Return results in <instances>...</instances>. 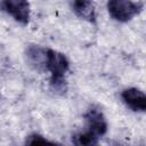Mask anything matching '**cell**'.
Instances as JSON below:
<instances>
[{"label": "cell", "mask_w": 146, "mask_h": 146, "mask_svg": "<svg viewBox=\"0 0 146 146\" xmlns=\"http://www.w3.org/2000/svg\"><path fill=\"white\" fill-rule=\"evenodd\" d=\"M26 144L29 145H35V144H55L54 141L51 140H48L47 138L40 136V135H36V133H33V135H30L27 138H26Z\"/></svg>", "instance_id": "9"}, {"label": "cell", "mask_w": 146, "mask_h": 146, "mask_svg": "<svg viewBox=\"0 0 146 146\" xmlns=\"http://www.w3.org/2000/svg\"><path fill=\"white\" fill-rule=\"evenodd\" d=\"M84 120L87 122V127L89 128V131L95 133L96 136H103L107 131V122L98 108H90L84 114Z\"/></svg>", "instance_id": "5"}, {"label": "cell", "mask_w": 146, "mask_h": 146, "mask_svg": "<svg viewBox=\"0 0 146 146\" xmlns=\"http://www.w3.org/2000/svg\"><path fill=\"white\" fill-rule=\"evenodd\" d=\"M71 7L76 16L90 23L96 22L95 5L91 0H70Z\"/></svg>", "instance_id": "7"}, {"label": "cell", "mask_w": 146, "mask_h": 146, "mask_svg": "<svg viewBox=\"0 0 146 146\" xmlns=\"http://www.w3.org/2000/svg\"><path fill=\"white\" fill-rule=\"evenodd\" d=\"M25 57L27 64L35 71H47V49L36 44H30L26 48Z\"/></svg>", "instance_id": "4"}, {"label": "cell", "mask_w": 146, "mask_h": 146, "mask_svg": "<svg viewBox=\"0 0 146 146\" xmlns=\"http://www.w3.org/2000/svg\"><path fill=\"white\" fill-rule=\"evenodd\" d=\"M1 10L7 11L23 25H26L30 21V5L27 0H3Z\"/></svg>", "instance_id": "3"}, {"label": "cell", "mask_w": 146, "mask_h": 146, "mask_svg": "<svg viewBox=\"0 0 146 146\" xmlns=\"http://www.w3.org/2000/svg\"><path fill=\"white\" fill-rule=\"evenodd\" d=\"M73 143L79 146H90V145H96L98 143V136L92 133L91 131L87 132H80L73 136L72 138Z\"/></svg>", "instance_id": "8"}, {"label": "cell", "mask_w": 146, "mask_h": 146, "mask_svg": "<svg viewBox=\"0 0 146 146\" xmlns=\"http://www.w3.org/2000/svg\"><path fill=\"white\" fill-rule=\"evenodd\" d=\"M122 100L124 104L135 112H145L146 110V96L137 88H129L123 90Z\"/></svg>", "instance_id": "6"}, {"label": "cell", "mask_w": 146, "mask_h": 146, "mask_svg": "<svg viewBox=\"0 0 146 146\" xmlns=\"http://www.w3.org/2000/svg\"><path fill=\"white\" fill-rule=\"evenodd\" d=\"M70 63L66 56L52 49H47V71L51 73L50 88L57 94H64L67 84L65 74L67 73Z\"/></svg>", "instance_id": "1"}, {"label": "cell", "mask_w": 146, "mask_h": 146, "mask_svg": "<svg viewBox=\"0 0 146 146\" xmlns=\"http://www.w3.org/2000/svg\"><path fill=\"white\" fill-rule=\"evenodd\" d=\"M141 2L131 0H108L107 9L110 15L119 22H128L143 10Z\"/></svg>", "instance_id": "2"}]
</instances>
